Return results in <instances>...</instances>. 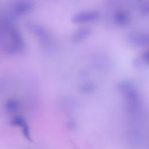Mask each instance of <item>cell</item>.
<instances>
[{"label": "cell", "mask_w": 149, "mask_h": 149, "mask_svg": "<svg viewBox=\"0 0 149 149\" xmlns=\"http://www.w3.org/2000/svg\"><path fill=\"white\" fill-rule=\"evenodd\" d=\"M100 16V13L96 10L80 12L76 13L72 17V21L75 23H86L97 20Z\"/></svg>", "instance_id": "obj_1"}, {"label": "cell", "mask_w": 149, "mask_h": 149, "mask_svg": "<svg viewBox=\"0 0 149 149\" xmlns=\"http://www.w3.org/2000/svg\"><path fill=\"white\" fill-rule=\"evenodd\" d=\"M113 20L118 25L125 26L130 20L129 14L125 10H118L113 15Z\"/></svg>", "instance_id": "obj_6"}, {"label": "cell", "mask_w": 149, "mask_h": 149, "mask_svg": "<svg viewBox=\"0 0 149 149\" xmlns=\"http://www.w3.org/2000/svg\"><path fill=\"white\" fill-rule=\"evenodd\" d=\"M10 123L12 125L17 126V127H20L22 129V132L24 134V136L29 140H30V133L29 130L28 129V126L26 124V121L24 119H23L21 117L16 116L13 118L11 121Z\"/></svg>", "instance_id": "obj_5"}, {"label": "cell", "mask_w": 149, "mask_h": 149, "mask_svg": "<svg viewBox=\"0 0 149 149\" xmlns=\"http://www.w3.org/2000/svg\"><path fill=\"white\" fill-rule=\"evenodd\" d=\"M141 12L144 15H148V3H144L141 8Z\"/></svg>", "instance_id": "obj_8"}, {"label": "cell", "mask_w": 149, "mask_h": 149, "mask_svg": "<svg viewBox=\"0 0 149 149\" xmlns=\"http://www.w3.org/2000/svg\"><path fill=\"white\" fill-rule=\"evenodd\" d=\"M91 33V30L87 27H81L74 31L72 36V40L73 42H80L90 36Z\"/></svg>", "instance_id": "obj_4"}, {"label": "cell", "mask_w": 149, "mask_h": 149, "mask_svg": "<svg viewBox=\"0 0 149 149\" xmlns=\"http://www.w3.org/2000/svg\"><path fill=\"white\" fill-rule=\"evenodd\" d=\"M5 109L9 112H15L19 108L18 101L16 99H9L5 102Z\"/></svg>", "instance_id": "obj_7"}, {"label": "cell", "mask_w": 149, "mask_h": 149, "mask_svg": "<svg viewBox=\"0 0 149 149\" xmlns=\"http://www.w3.org/2000/svg\"><path fill=\"white\" fill-rule=\"evenodd\" d=\"M142 57L144 61H146V62H148V52L146 51V52H144L142 55Z\"/></svg>", "instance_id": "obj_9"}, {"label": "cell", "mask_w": 149, "mask_h": 149, "mask_svg": "<svg viewBox=\"0 0 149 149\" xmlns=\"http://www.w3.org/2000/svg\"><path fill=\"white\" fill-rule=\"evenodd\" d=\"M33 29L41 44L44 47H48L51 42V37L47 30L40 25H34Z\"/></svg>", "instance_id": "obj_2"}, {"label": "cell", "mask_w": 149, "mask_h": 149, "mask_svg": "<svg viewBox=\"0 0 149 149\" xmlns=\"http://www.w3.org/2000/svg\"><path fill=\"white\" fill-rule=\"evenodd\" d=\"M128 41L134 45H144L148 43V36L140 33H132L127 36Z\"/></svg>", "instance_id": "obj_3"}]
</instances>
